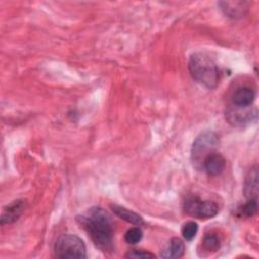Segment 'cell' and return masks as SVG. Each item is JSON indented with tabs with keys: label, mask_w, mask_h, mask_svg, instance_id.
Returning a JSON list of instances; mask_svg holds the SVG:
<instances>
[{
	"label": "cell",
	"mask_w": 259,
	"mask_h": 259,
	"mask_svg": "<svg viewBox=\"0 0 259 259\" xmlns=\"http://www.w3.org/2000/svg\"><path fill=\"white\" fill-rule=\"evenodd\" d=\"M184 211L200 220H206L214 217L219 212V207L211 200H203L195 195H189L183 202Z\"/></svg>",
	"instance_id": "cell-5"
},
{
	"label": "cell",
	"mask_w": 259,
	"mask_h": 259,
	"mask_svg": "<svg viewBox=\"0 0 259 259\" xmlns=\"http://www.w3.org/2000/svg\"><path fill=\"white\" fill-rule=\"evenodd\" d=\"M226 166L225 158L215 151L207 155L201 165V169L204 170L208 175L217 176L220 175Z\"/></svg>",
	"instance_id": "cell-6"
},
{
	"label": "cell",
	"mask_w": 259,
	"mask_h": 259,
	"mask_svg": "<svg viewBox=\"0 0 259 259\" xmlns=\"http://www.w3.org/2000/svg\"><path fill=\"white\" fill-rule=\"evenodd\" d=\"M255 99V91L249 86L237 88L232 95V102L236 107L246 108L250 106Z\"/></svg>",
	"instance_id": "cell-8"
},
{
	"label": "cell",
	"mask_w": 259,
	"mask_h": 259,
	"mask_svg": "<svg viewBox=\"0 0 259 259\" xmlns=\"http://www.w3.org/2000/svg\"><path fill=\"white\" fill-rule=\"evenodd\" d=\"M184 254V244L181 239L173 238L166 248L161 252V257L176 259L182 257Z\"/></svg>",
	"instance_id": "cell-11"
},
{
	"label": "cell",
	"mask_w": 259,
	"mask_h": 259,
	"mask_svg": "<svg viewBox=\"0 0 259 259\" xmlns=\"http://www.w3.org/2000/svg\"><path fill=\"white\" fill-rule=\"evenodd\" d=\"M77 222L100 251L109 253L113 250V223L107 211L94 206L78 217Z\"/></svg>",
	"instance_id": "cell-1"
},
{
	"label": "cell",
	"mask_w": 259,
	"mask_h": 259,
	"mask_svg": "<svg viewBox=\"0 0 259 259\" xmlns=\"http://www.w3.org/2000/svg\"><path fill=\"white\" fill-rule=\"evenodd\" d=\"M240 215L246 218L253 217L257 212V198H250L248 201L238 209Z\"/></svg>",
	"instance_id": "cell-13"
},
{
	"label": "cell",
	"mask_w": 259,
	"mask_h": 259,
	"mask_svg": "<svg viewBox=\"0 0 259 259\" xmlns=\"http://www.w3.org/2000/svg\"><path fill=\"white\" fill-rule=\"evenodd\" d=\"M244 193L245 196L250 198H257L258 194V170L257 167H253L249 170L248 174L246 175L245 182H244Z\"/></svg>",
	"instance_id": "cell-10"
},
{
	"label": "cell",
	"mask_w": 259,
	"mask_h": 259,
	"mask_svg": "<svg viewBox=\"0 0 259 259\" xmlns=\"http://www.w3.org/2000/svg\"><path fill=\"white\" fill-rule=\"evenodd\" d=\"M25 209V202L24 200L17 199L9 203L3 208L1 214V224H11L14 223L19 219V217L23 213Z\"/></svg>",
	"instance_id": "cell-7"
},
{
	"label": "cell",
	"mask_w": 259,
	"mask_h": 259,
	"mask_svg": "<svg viewBox=\"0 0 259 259\" xmlns=\"http://www.w3.org/2000/svg\"><path fill=\"white\" fill-rule=\"evenodd\" d=\"M55 256L58 258H86V247L76 235H61L54 246Z\"/></svg>",
	"instance_id": "cell-3"
},
{
	"label": "cell",
	"mask_w": 259,
	"mask_h": 259,
	"mask_svg": "<svg viewBox=\"0 0 259 259\" xmlns=\"http://www.w3.org/2000/svg\"><path fill=\"white\" fill-rule=\"evenodd\" d=\"M188 69L193 80L200 85L213 89L220 82V70L215 62L203 53H194L188 62Z\"/></svg>",
	"instance_id": "cell-2"
},
{
	"label": "cell",
	"mask_w": 259,
	"mask_h": 259,
	"mask_svg": "<svg viewBox=\"0 0 259 259\" xmlns=\"http://www.w3.org/2000/svg\"><path fill=\"white\" fill-rule=\"evenodd\" d=\"M126 258H142V259H145V258H154L155 255L148 252V251H143V250H133L131 252H128L126 255H125Z\"/></svg>",
	"instance_id": "cell-17"
},
{
	"label": "cell",
	"mask_w": 259,
	"mask_h": 259,
	"mask_svg": "<svg viewBox=\"0 0 259 259\" xmlns=\"http://www.w3.org/2000/svg\"><path fill=\"white\" fill-rule=\"evenodd\" d=\"M197 230H198L197 224L195 222L190 221V222H187L183 225V227L181 229V234H182V236L185 240L191 241L195 237V235L197 233Z\"/></svg>",
	"instance_id": "cell-15"
},
{
	"label": "cell",
	"mask_w": 259,
	"mask_h": 259,
	"mask_svg": "<svg viewBox=\"0 0 259 259\" xmlns=\"http://www.w3.org/2000/svg\"><path fill=\"white\" fill-rule=\"evenodd\" d=\"M202 245L207 251L215 252L220 248V239L215 234H207L202 240Z\"/></svg>",
	"instance_id": "cell-14"
},
{
	"label": "cell",
	"mask_w": 259,
	"mask_h": 259,
	"mask_svg": "<svg viewBox=\"0 0 259 259\" xmlns=\"http://www.w3.org/2000/svg\"><path fill=\"white\" fill-rule=\"evenodd\" d=\"M143 237V232L139 227H135V228H131L130 230L126 231L125 235H124V240L127 244L131 245H135L138 244Z\"/></svg>",
	"instance_id": "cell-16"
},
{
	"label": "cell",
	"mask_w": 259,
	"mask_h": 259,
	"mask_svg": "<svg viewBox=\"0 0 259 259\" xmlns=\"http://www.w3.org/2000/svg\"><path fill=\"white\" fill-rule=\"evenodd\" d=\"M219 5L223 12L231 18L242 17L247 10L246 3L242 1H222Z\"/></svg>",
	"instance_id": "cell-9"
},
{
	"label": "cell",
	"mask_w": 259,
	"mask_h": 259,
	"mask_svg": "<svg viewBox=\"0 0 259 259\" xmlns=\"http://www.w3.org/2000/svg\"><path fill=\"white\" fill-rule=\"evenodd\" d=\"M219 144V138L213 132H204L200 134L193 142L191 149V159L195 168L201 169L204 158L214 152Z\"/></svg>",
	"instance_id": "cell-4"
},
{
	"label": "cell",
	"mask_w": 259,
	"mask_h": 259,
	"mask_svg": "<svg viewBox=\"0 0 259 259\" xmlns=\"http://www.w3.org/2000/svg\"><path fill=\"white\" fill-rule=\"evenodd\" d=\"M110 208L117 217H119L120 219H122L123 221H125L127 223L134 224L136 226H140V225L144 224L142 217L131 209H127L123 206H119L116 204H111Z\"/></svg>",
	"instance_id": "cell-12"
}]
</instances>
